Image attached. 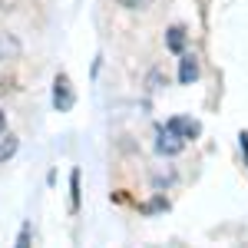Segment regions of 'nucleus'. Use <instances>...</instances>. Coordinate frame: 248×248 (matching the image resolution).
Here are the masks:
<instances>
[{
    "mask_svg": "<svg viewBox=\"0 0 248 248\" xmlns=\"http://www.w3.org/2000/svg\"><path fill=\"white\" fill-rule=\"evenodd\" d=\"M238 139H242V149H245V155H248V133H242Z\"/></svg>",
    "mask_w": 248,
    "mask_h": 248,
    "instance_id": "obj_10",
    "label": "nucleus"
},
{
    "mask_svg": "<svg viewBox=\"0 0 248 248\" xmlns=\"http://www.w3.org/2000/svg\"><path fill=\"white\" fill-rule=\"evenodd\" d=\"M70 192H73V199H70V212L79 209V172L73 169V175H70Z\"/></svg>",
    "mask_w": 248,
    "mask_h": 248,
    "instance_id": "obj_7",
    "label": "nucleus"
},
{
    "mask_svg": "<svg viewBox=\"0 0 248 248\" xmlns=\"http://www.w3.org/2000/svg\"><path fill=\"white\" fill-rule=\"evenodd\" d=\"M119 3H123V7H149V3H153V0H119Z\"/></svg>",
    "mask_w": 248,
    "mask_h": 248,
    "instance_id": "obj_9",
    "label": "nucleus"
},
{
    "mask_svg": "<svg viewBox=\"0 0 248 248\" xmlns=\"http://www.w3.org/2000/svg\"><path fill=\"white\" fill-rule=\"evenodd\" d=\"M166 46H169L172 53H182V46H186V30H182V27H172L169 37H166Z\"/></svg>",
    "mask_w": 248,
    "mask_h": 248,
    "instance_id": "obj_6",
    "label": "nucleus"
},
{
    "mask_svg": "<svg viewBox=\"0 0 248 248\" xmlns=\"http://www.w3.org/2000/svg\"><path fill=\"white\" fill-rule=\"evenodd\" d=\"M73 103H77V93H73V83L66 73H60L53 79V106H57L60 113H66V109H73Z\"/></svg>",
    "mask_w": 248,
    "mask_h": 248,
    "instance_id": "obj_1",
    "label": "nucleus"
},
{
    "mask_svg": "<svg viewBox=\"0 0 248 248\" xmlns=\"http://www.w3.org/2000/svg\"><path fill=\"white\" fill-rule=\"evenodd\" d=\"M3 126H7V116H3V113H0V129H3Z\"/></svg>",
    "mask_w": 248,
    "mask_h": 248,
    "instance_id": "obj_11",
    "label": "nucleus"
},
{
    "mask_svg": "<svg viewBox=\"0 0 248 248\" xmlns=\"http://www.w3.org/2000/svg\"><path fill=\"white\" fill-rule=\"evenodd\" d=\"M3 50H10V53H17L20 46H17V40H7V37H0V53Z\"/></svg>",
    "mask_w": 248,
    "mask_h": 248,
    "instance_id": "obj_8",
    "label": "nucleus"
},
{
    "mask_svg": "<svg viewBox=\"0 0 248 248\" xmlns=\"http://www.w3.org/2000/svg\"><path fill=\"white\" fill-rule=\"evenodd\" d=\"M155 149H159L162 155H175V153H182V149H186V139H182V136H175L172 129H162V133H159V142H155Z\"/></svg>",
    "mask_w": 248,
    "mask_h": 248,
    "instance_id": "obj_2",
    "label": "nucleus"
},
{
    "mask_svg": "<svg viewBox=\"0 0 248 248\" xmlns=\"http://www.w3.org/2000/svg\"><path fill=\"white\" fill-rule=\"evenodd\" d=\"M20 149V139L14 133H7V136H0V162H7L10 155Z\"/></svg>",
    "mask_w": 248,
    "mask_h": 248,
    "instance_id": "obj_4",
    "label": "nucleus"
},
{
    "mask_svg": "<svg viewBox=\"0 0 248 248\" xmlns=\"http://www.w3.org/2000/svg\"><path fill=\"white\" fill-rule=\"evenodd\" d=\"M179 79H182V83H195V79H199V63H195V57L182 60V66H179Z\"/></svg>",
    "mask_w": 248,
    "mask_h": 248,
    "instance_id": "obj_5",
    "label": "nucleus"
},
{
    "mask_svg": "<svg viewBox=\"0 0 248 248\" xmlns=\"http://www.w3.org/2000/svg\"><path fill=\"white\" fill-rule=\"evenodd\" d=\"M166 129H172L175 136H182V139H195V136L202 133V126L195 123V119H186V116H175V119H169V126Z\"/></svg>",
    "mask_w": 248,
    "mask_h": 248,
    "instance_id": "obj_3",
    "label": "nucleus"
}]
</instances>
